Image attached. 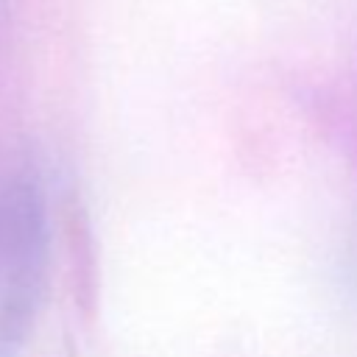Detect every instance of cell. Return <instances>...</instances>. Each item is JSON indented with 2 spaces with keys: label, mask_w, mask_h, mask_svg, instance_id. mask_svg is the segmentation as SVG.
Masks as SVG:
<instances>
[{
  "label": "cell",
  "mask_w": 357,
  "mask_h": 357,
  "mask_svg": "<svg viewBox=\"0 0 357 357\" xmlns=\"http://www.w3.org/2000/svg\"><path fill=\"white\" fill-rule=\"evenodd\" d=\"M47 268V209L36 170L0 151V357H22Z\"/></svg>",
  "instance_id": "1"
}]
</instances>
